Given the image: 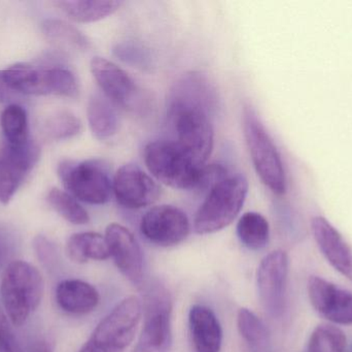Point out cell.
Segmentation results:
<instances>
[{
	"label": "cell",
	"mask_w": 352,
	"mask_h": 352,
	"mask_svg": "<svg viewBox=\"0 0 352 352\" xmlns=\"http://www.w3.org/2000/svg\"><path fill=\"white\" fill-rule=\"evenodd\" d=\"M311 229L318 248L331 266L352 281V249L342 235L322 216L312 218Z\"/></svg>",
	"instance_id": "18"
},
{
	"label": "cell",
	"mask_w": 352,
	"mask_h": 352,
	"mask_svg": "<svg viewBox=\"0 0 352 352\" xmlns=\"http://www.w3.org/2000/svg\"><path fill=\"white\" fill-rule=\"evenodd\" d=\"M91 72L103 94L116 105L128 110L142 109L144 97L135 81L115 62L103 57L91 60Z\"/></svg>",
	"instance_id": "11"
},
{
	"label": "cell",
	"mask_w": 352,
	"mask_h": 352,
	"mask_svg": "<svg viewBox=\"0 0 352 352\" xmlns=\"http://www.w3.org/2000/svg\"><path fill=\"white\" fill-rule=\"evenodd\" d=\"M344 333L331 324L318 326L310 336L307 352H346Z\"/></svg>",
	"instance_id": "30"
},
{
	"label": "cell",
	"mask_w": 352,
	"mask_h": 352,
	"mask_svg": "<svg viewBox=\"0 0 352 352\" xmlns=\"http://www.w3.org/2000/svg\"><path fill=\"white\" fill-rule=\"evenodd\" d=\"M179 107L204 110L214 117L219 109V95L204 72L190 70L176 79L167 96V109Z\"/></svg>",
	"instance_id": "14"
},
{
	"label": "cell",
	"mask_w": 352,
	"mask_h": 352,
	"mask_svg": "<svg viewBox=\"0 0 352 352\" xmlns=\"http://www.w3.org/2000/svg\"><path fill=\"white\" fill-rule=\"evenodd\" d=\"M12 93H14L12 89L6 84L4 80L3 72L0 70V103H8L12 99Z\"/></svg>",
	"instance_id": "36"
},
{
	"label": "cell",
	"mask_w": 352,
	"mask_h": 352,
	"mask_svg": "<svg viewBox=\"0 0 352 352\" xmlns=\"http://www.w3.org/2000/svg\"><path fill=\"white\" fill-rule=\"evenodd\" d=\"M144 237L161 247H171L190 235V223L184 211L170 205H161L148 210L140 221Z\"/></svg>",
	"instance_id": "12"
},
{
	"label": "cell",
	"mask_w": 352,
	"mask_h": 352,
	"mask_svg": "<svg viewBox=\"0 0 352 352\" xmlns=\"http://www.w3.org/2000/svg\"><path fill=\"white\" fill-rule=\"evenodd\" d=\"M2 72L8 87L21 94L63 96L70 86L69 74L62 64L41 68L16 63Z\"/></svg>",
	"instance_id": "9"
},
{
	"label": "cell",
	"mask_w": 352,
	"mask_h": 352,
	"mask_svg": "<svg viewBox=\"0 0 352 352\" xmlns=\"http://www.w3.org/2000/svg\"><path fill=\"white\" fill-rule=\"evenodd\" d=\"M167 117L175 130V142L195 161L205 165L213 149V116L196 107H169Z\"/></svg>",
	"instance_id": "7"
},
{
	"label": "cell",
	"mask_w": 352,
	"mask_h": 352,
	"mask_svg": "<svg viewBox=\"0 0 352 352\" xmlns=\"http://www.w3.org/2000/svg\"><path fill=\"white\" fill-rule=\"evenodd\" d=\"M289 256L283 250H275L261 262L256 275L258 297L265 311L278 320L287 310Z\"/></svg>",
	"instance_id": "10"
},
{
	"label": "cell",
	"mask_w": 352,
	"mask_h": 352,
	"mask_svg": "<svg viewBox=\"0 0 352 352\" xmlns=\"http://www.w3.org/2000/svg\"><path fill=\"white\" fill-rule=\"evenodd\" d=\"M237 235L246 248L256 251L268 244L270 227L267 219L260 213L248 212L238 221Z\"/></svg>",
	"instance_id": "27"
},
{
	"label": "cell",
	"mask_w": 352,
	"mask_h": 352,
	"mask_svg": "<svg viewBox=\"0 0 352 352\" xmlns=\"http://www.w3.org/2000/svg\"><path fill=\"white\" fill-rule=\"evenodd\" d=\"M82 121L69 111H58L45 122V134L50 140L66 141L82 132Z\"/></svg>",
	"instance_id": "29"
},
{
	"label": "cell",
	"mask_w": 352,
	"mask_h": 352,
	"mask_svg": "<svg viewBox=\"0 0 352 352\" xmlns=\"http://www.w3.org/2000/svg\"><path fill=\"white\" fill-rule=\"evenodd\" d=\"M248 182L243 175H228L215 184L197 211L194 229L197 234L217 233L231 225L245 203Z\"/></svg>",
	"instance_id": "2"
},
{
	"label": "cell",
	"mask_w": 352,
	"mask_h": 352,
	"mask_svg": "<svg viewBox=\"0 0 352 352\" xmlns=\"http://www.w3.org/2000/svg\"><path fill=\"white\" fill-rule=\"evenodd\" d=\"M242 123L256 174L273 194L283 196L287 191V177L280 154L258 114L250 105H244Z\"/></svg>",
	"instance_id": "3"
},
{
	"label": "cell",
	"mask_w": 352,
	"mask_h": 352,
	"mask_svg": "<svg viewBox=\"0 0 352 352\" xmlns=\"http://www.w3.org/2000/svg\"><path fill=\"white\" fill-rule=\"evenodd\" d=\"M56 301L59 307L67 313L82 315L96 309L100 301V296L90 283L78 279H69L58 284Z\"/></svg>",
	"instance_id": "20"
},
{
	"label": "cell",
	"mask_w": 352,
	"mask_h": 352,
	"mask_svg": "<svg viewBox=\"0 0 352 352\" xmlns=\"http://www.w3.org/2000/svg\"><path fill=\"white\" fill-rule=\"evenodd\" d=\"M14 345L8 320L0 309V352H14Z\"/></svg>",
	"instance_id": "33"
},
{
	"label": "cell",
	"mask_w": 352,
	"mask_h": 352,
	"mask_svg": "<svg viewBox=\"0 0 352 352\" xmlns=\"http://www.w3.org/2000/svg\"><path fill=\"white\" fill-rule=\"evenodd\" d=\"M0 293L10 322L14 327L22 326L41 304L43 277L28 262L14 260L4 270Z\"/></svg>",
	"instance_id": "4"
},
{
	"label": "cell",
	"mask_w": 352,
	"mask_h": 352,
	"mask_svg": "<svg viewBox=\"0 0 352 352\" xmlns=\"http://www.w3.org/2000/svg\"><path fill=\"white\" fill-rule=\"evenodd\" d=\"M41 31L47 41L57 49L80 53L88 51L91 48L90 39L80 29L60 19L43 21Z\"/></svg>",
	"instance_id": "23"
},
{
	"label": "cell",
	"mask_w": 352,
	"mask_h": 352,
	"mask_svg": "<svg viewBox=\"0 0 352 352\" xmlns=\"http://www.w3.org/2000/svg\"><path fill=\"white\" fill-rule=\"evenodd\" d=\"M39 158L34 143L12 147L4 144L0 154V203L8 205Z\"/></svg>",
	"instance_id": "15"
},
{
	"label": "cell",
	"mask_w": 352,
	"mask_h": 352,
	"mask_svg": "<svg viewBox=\"0 0 352 352\" xmlns=\"http://www.w3.org/2000/svg\"><path fill=\"white\" fill-rule=\"evenodd\" d=\"M144 158L150 173L165 185L176 189H198L205 165L195 161L175 141L148 143Z\"/></svg>",
	"instance_id": "1"
},
{
	"label": "cell",
	"mask_w": 352,
	"mask_h": 352,
	"mask_svg": "<svg viewBox=\"0 0 352 352\" xmlns=\"http://www.w3.org/2000/svg\"><path fill=\"white\" fill-rule=\"evenodd\" d=\"M113 52L116 57L132 68L148 70L154 65L152 52L140 41L130 39L119 41L113 45Z\"/></svg>",
	"instance_id": "31"
},
{
	"label": "cell",
	"mask_w": 352,
	"mask_h": 352,
	"mask_svg": "<svg viewBox=\"0 0 352 352\" xmlns=\"http://www.w3.org/2000/svg\"><path fill=\"white\" fill-rule=\"evenodd\" d=\"M142 316L140 299L126 298L99 322L80 352H125L135 337Z\"/></svg>",
	"instance_id": "6"
},
{
	"label": "cell",
	"mask_w": 352,
	"mask_h": 352,
	"mask_svg": "<svg viewBox=\"0 0 352 352\" xmlns=\"http://www.w3.org/2000/svg\"><path fill=\"white\" fill-rule=\"evenodd\" d=\"M18 249V238L6 225H0V271L6 270Z\"/></svg>",
	"instance_id": "32"
},
{
	"label": "cell",
	"mask_w": 352,
	"mask_h": 352,
	"mask_svg": "<svg viewBox=\"0 0 352 352\" xmlns=\"http://www.w3.org/2000/svg\"><path fill=\"white\" fill-rule=\"evenodd\" d=\"M58 176L68 194L80 202L104 205L111 200L113 178L109 163L103 159L61 161Z\"/></svg>",
	"instance_id": "5"
},
{
	"label": "cell",
	"mask_w": 352,
	"mask_h": 352,
	"mask_svg": "<svg viewBox=\"0 0 352 352\" xmlns=\"http://www.w3.org/2000/svg\"><path fill=\"white\" fill-rule=\"evenodd\" d=\"M66 251L72 262L86 264L89 260H107L111 258L107 239L93 231L74 234L69 238Z\"/></svg>",
	"instance_id": "24"
},
{
	"label": "cell",
	"mask_w": 352,
	"mask_h": 352,
	"mask_svg": "<svg viewBox=\"0 0 352 352\" xmlns=\"http://www.w3.org/2000/svg\"><path fill=\"white\" fill-rule=\"evenodd\" d=\"M173 302L166 289L154 287L144 301V324L132 352H169L173 345Z\"/></svg>",
	"instance_id": "8"
},
{
	"label": "cell",
	"mask_w": 352,
	"mask_h": 352,
	"mask_svg": "<svg viewBox=\"0 0 352 352\" xmlns=\"http://www.w3.org/2000/svg\"><path fill=\"white\" fill-rule=\"evenodd\" d=\"M188 324L196 352H219L223 343V330L210 308L194 305L188 313Z\"/></svg>",
	"instance_id": "19"
},
{
	"label": "cell",
	"mask_w": 352,
	"mask_h": 352,
	"mask_svg": "<svg viewBox=\"0 0 352 352\" xmlns=\"http://www.w3.org/2000/svg\"><path fill=\"white\" fill-rule=\"evenodd\" d=\"M50 206L68 222L76 225L89 223L90 216L76 198L58 188H52L47 196Z\"/></svg>",
	"instance_id": "28"
},
{
	"label": "cell",
	"mask_w": 352,
	"mask_h": 352,
	"mask_svg": "<svg viewBox=\"0 0 352 352\" xmlns=\"http://www.w3.org/2000/svg\"><path fill=\"white\" fill-rule=\"evenodd\" d=\"M113 194L121 206L127 209L146 208L161 194L160 186L142 167L127 163L113 177Z\"/></svg>",
	"instance_id": "13"
},
{
	"label": "cell",
	"mask_w": 352,
	"mask_h": 352,
	"mask_svg": "<svg viewBox=\"0 0 352 352\" xmlns=\"http://www.w3.org/2000/svg\"><path fill=\"white\" fill-rule=\"evenodd\" d=\"M104 237L118 270L130 282L142 284L144 275V254L133 234L119 223H111L107 227Z\"/></svg>",
	"instance_id": "16"
},
{
	"label": "cell",
	"mask_w": 352,
	"mask_h": 352,
	"mask_svg": "<svg viewBox=\"0 0 352 352\" xmlns=\"http://www.w3.org/2000/svg\"><path fill=\"white\" fill-rule=\"evenodd\" d=\"M54 4L70 20L91 23L115 14L123 2L113 0H63L54 2Z\"/></svg>",
	"instance_id": "22"
},
{
	"label": "cell",
	"mask_w": 352,
	"mask_h": 352,
	"mask_svg": "<svg viewBox=\"0 0 352 352\" xmlns=\"http://www.w3.org/2000/svg\"><path fill=\"white\" fill-rule=\"evenodd\" d=\"M237 327L250 352H274L268 328L254 312L245 308L240 309Z\"/></svg>",
	"instance_id": "25"
},
{
	"label": "cell",
	"mask_w": 352,
	"mask_h": 352,
	"mask_svg": "<svg viewBox=\"0 0 352 352\" xmlns=\"http://www.w3.org/2000/svg\"><path fill=\"white\" fill-rule=\"evenodd\" d=\"M21 352H53V347L47 339L36 338L27 342Z\"/></svg>",
	"instance_id": "35"
},
{
	"label": "cell",
	"mask_w": 352,
	"mask_h": 352,
	"mask_svg": "<svg viewBox=\"0 0 352 352\" xmlns=\"http://www.w3.org/2000/svg\"><path fill=\"white\" fill-rule=\"evenodd\" d=\"M4 144L20 147L28 144V117L24 107L19 105H10L2 112L0 117Z\"/></svg>",
	"instance_id": "26"
},
{
	"label": "cell",
	"mask_w": 352,
	"mask_h": 352,
	"mask_svg": "<svg viewBox=\"0 0 352 352\" xmlns=\"http://www.w3.org/2000/svg\"><path fill=\"white\" fill-rule=\"evenodd\" d=\"M308 297L320 315L343 326L352 324V293L318 276L308 280Z\"/></svg>",
	"instance_id": "17"
},
{
	"label": "cell",
	"mask_w": 352,
	"mask_h": 352,
	"mask_svg": "<svg viewBox=\"0 0 352 352\" xmlns=\"http://www.w3.org/2000/svg\"><path fill=\"white\" fill-rule=\"evenodd\" d=\"M34 245L39 258H41L43 262H49L50 258L55 254V248H54L53 244L43 236H39L35 239Z\"/></svg>",
	"instance_id": "34"
},
{
	"label": "cell",
	"mask_w": 352,
	"mask_h": 352,
	"mask_svg": "<svg viewBox=\"0 0 352 352\" xmlns=\"http://www.w3.org/2000/svg\"><path fill=\"white\" fill-rule=\"evenodd\" d=\"M87 116L91 132L97 140H111L119 132V112L115 103L103 93H92L87 107Z\"/></svg>",
	"instance_id": "21"
},
{
	"label": "cell",
	"mask_w": 352,
	"mask_h": 352,
	"mask_svg": "<svg viewBox=\"0 0 352 352\" xmlns=\"http://www.w3.org/2000/svg\"><path fill=\"white\" fill-rule=\"evenodd\" d=\"M346 352H352V342L351 343V345H347V349Z\"/></svg>",
	"instance_id": "37"
}]
</instances>
